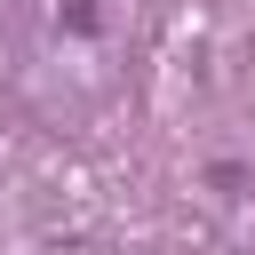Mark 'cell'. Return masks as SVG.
Instances as JSON below:
<instances>
[{
    "instance_id": "obj_1",
    "label": "cell",
    "mask_w": 255,
    "mask_h": 255,
    "mask_svg": "<svg viewBox=\"0 0 255 255\" xmlns=\"http://www.w3.org/2000/svg\"><path fill=\"white\" fill-rule=\"evenodd\" d=\"M159 48V0H8L0 8V88L8 104L56 135H104Z\"/></svg>"
}]
</instances>
